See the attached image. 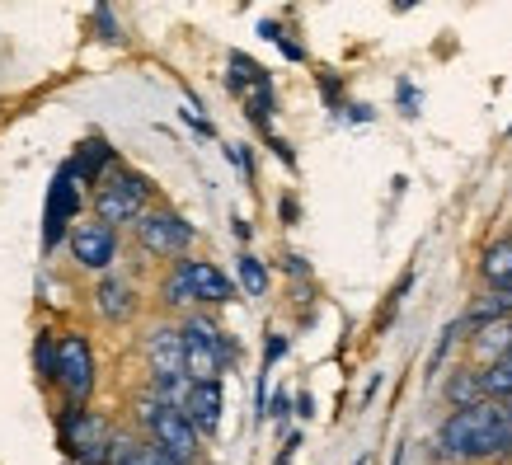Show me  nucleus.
<instances>
[{"label": "nucleus", "mask_w": 512, "mask_h": 465, "mask_svg": "<svg viewBox=\"0 0 512 465\" xmlns=\"http://www.w3.org/2000/svg\"><path fill=\"white\" fill-rule=\"evenodd\" d=\"M437 451L447 461L484 465L512 456V409L503 400H480L470 409H451L437 428Z\"/></svg>", "instance_id": "obj_1"}, {"label": "nucleus", "mask_w": 512, "mask_h": 465, "mask_svg": "<svg viewBox=\"0 0 512 465\" xmlns=\"http://www.w3.org/2000/svg\"><path fill=\"white\" fill-rule=\"evenodd\" d=\"M165 306H226L235 301V282L207 259H179L160 282Z\"/></svg>", "instance_id": "obj_2"}, {"label": "nucleus", "mask_w": 512, "mask_h": 465, "mask_svg": "<svg viewBox=\"0 0 512 465\" xmlns=\"http://www.w3.org/2000/svg\"><path fill=\"white\" fill-rule=\"evenodd\" d=\"M151 212V179L137 170H127V165H113L99 184H94V221H104V226H137L141 217Z\"/></svg>", "instance_id": "obj_3"}, {"label": "nucleus", "mask_w": 512, "mask_h": 465, "mask_svg": "<svg viewBox=\"0 0 512 465\" xmlns=\"http://www.w3.org/2000/svg\"><path fill=\"white\" fill-rule=\"evenodd\" d=\"M184 367H188V381H221V372L235 362V343L231 334L207 320L202 310H188L184 315Z\"/></svg>", "instance_id": "obj_4"}, {"label": "nucleus", "mask_w": 512, "mask_h": 465, "mask_svg": "<svg viewBox=\"0 0 512 465\" xmlns=\"http://www.w3.org/2000/svg\"><path fill=\"white\" fill-rule=\"evenodd\" d=\"M137 423H141V433H146V442H156L179 465L198 461V428L188 423V414L179 404L160 400V395H146V400H137Z\"/></svg>", "instance_id": "obj_5"}, {"label": "nucleus", "mask_w": 512, "mask_h": 465, "mask_svg": "<svg viewBox=\"0 0 512 465\" xmlns=\"http://www.w3.org/2000/svg\"><path fill=\"white\" fill-rule=\"evenodd\" d=\"M57 433H62V447L71 451L80 465H113V447H118V433H113L109 419L90 414L85 404H76V400L62 404Z\"/></svg>", "instance_id": "obj_6"}, {"label": "nucleus", "mask_w": 512, "mask_h": 465, "mask_svg": "<svg viewBox=\"0 0 512 465\" xmlns=\"http://www.w3.org/2000/svg\"><path fill=\"white\" fill-rule=\"evenodd\" d=\"M80 179L71 165H62L57 170V179H52V188H47V207H43V254H52V249L62 245L66 235L76 231L80 221Z\"/></svg>", "instance_id": "obj_7"}, {"label": "nucleus", "mask_w": 512, "mask_h": 465, "mask_svg": "<svg viewBox=\"0 0 512 465\" xmlns=\"http://www.w3.org/2000/svg\"><path fill=\"white\" fill-rule=\"evenodd\" d=\"M193 221H184L179 212H170V207H151L146 217L137 221V245L146 249V254H156V259H184L188 249H193Z\"/></svg>", "instance_id": "obj_8"}, {"label": "nucleus", "mask_w": 512, "mask_h": 465, "mask_svg": "<svg viewBox=\"0 0 512 465\" xmlns=\"http://www.w3.org/2000/svg\"><path fill=\"white\" fill-rule=\"evenodd\" d=\"M57 386L76 404L94 395V348L85 334H57Z\"/></svg>", "instance_id": "obj_9"}, {"label": "nucleus", "mask_w": 512, "mask_h": 465, "mask_svg": "<svg viewBox=\"0 0 512 465\" xmlns=\"http://www.w3.org/2000/svg\"><path fill=\"white\" fill-rule=\"evenodd\" d=\"M141 353H146V372H151L156 390L188 381V367H184V329H179V325H156L151 334H146V343H141Z\"/></svg>", "instance_id": "obj_10"}, {"label": "nucleus", "mask_w": 512, "mask_h": 465, "mask_svg": "<svg viewBox=\"0 0 512 465\" xmlns=\"http://www.w3.org/2000/svg\"><path fill=\"white\" fill-rule=\"evenodd\" d=\"M66 245L76 254V264L90 268V273H109L113 259H118V231L104 226V221H76V231L66 235Z\"/></svg>", "instance_id": "obj_11"}, {"label": "nucleus", "mask_w": 512, "mask_h": 465, "mask_svg": "<svg viewBox=\"0 0 512 465\" xmlns=\"http://www.w3.org/2000/svg\"><path fill=\"white\" fill-rule=\"evenodd\" d=\"M179 409L198 428V437H212L221 428V381H188Z\"/></svg>", "instance_id": "obj_12"}, {"label": "nucleus", "mask_w": 512, "mask_h": 465, "mask_svg": "<svg viewBox=\"0 0 512 465\" xmlns=\"http://www.w3.org/2000/svg\"><path fill=\"white\" fill-rule=\"evenodd\" d=\"M94 310H99V320H109V325H127L132 315H137V287L127 278H104L94 287Z\"/></svg>", "instance_id": "obj_13"}, {"label": "nucleus", "mask_w": 512, "mask_h": 465, "mask_svg": "<svg viewBox=\"0 0 512 465\" xmlns=\"http://www.w3.org/2000/svg\"><path fill=\"white\" fill-rule=\"evenodd\" d=\"M66 165L76 170L80 184H99V179L113 170V146L104 137H85V141H80V151L71 155Z\"/></svg>", "instance_id": "obj_14"}, {"label": "nucleus", "mask_w": 512, "mask_h": 465, "mask_svg": "<svg viewBox=\"0 0 512 465\" xmlns=\"http://www.w3.org/2000/svg\"><path fill=\"white\" fill-rule=\"evenodd\" d=\"M480 278L489 292L512 296V235L508 240H494V245L480 254Z\"/></svg>", "instance_id": "obj_15"}, {"label": "nucleus", "mask_w": 512, "mask_h": 465, "mask_svg": "<svg viewBox=\"0 0 512 465\" xmlns=\"http://www.w3.org/2000/svg\"><path fill=\"white\" fill-rule=\"evenodd\" d=\"M113 465H179V461L165 456V451H160L156 442H146V437H118Z\"/></svg>", "instance_id": "obj_16"}, {"label": "nucleus", "mask_w": 512, "mask_h": 465, "mask_svg": "<svg viewBox=\"0 0 512 465\" xmlns=\"http://www.w3.org/2000/svg\"><path fill=\"white\" fill-rule=\"evenodd\" d=\"M480 372V390L484 400H512V362H494V367H475Z\"/></svg>", "instance_id": "obj_17"}, {"label": "nucleus", "mask_w": 512, "mask_h": 465, "mask_svg": "<svg viewBox=\"0 0 512 465\" xmlns=\"http://www.w3.org/2000/svg\"><path fill=\"white\" fill-rule=\"evenodd\" d=\"M33 367H38V381L43 386H57V334L43 329L38 339H33Z\"/></svg>", "instance_id": "obj_18"}, {"label": "nucleus", "mask_w": 512, "mask_h": 465, "mask_svg": "<svg viewBox=\"0 0 512 465\" xmlns=\"http://www.w3.org/2000/svg\"><path fill=\"white\" fill-rule=\"evenodd\" d=\"M235 268H240V287H245L249 296H264V292H268V268L259 264V259H254L249 249L240 254V264H235Z\"/></svg>", "instance_id": "obj_19"}, {"label": "nucleus", "mask_w": 512, "mask_h": 465, "mask_svg": "<svg viewBox=\"0 0 512 465\" xmlns=\"http://www.w3.org/2000/svg\"><path fill=\"white\" fill-rule=\"evenodd\" d=\"M259 33H264L268 43H278V47H282V57H292V62H301V57H306V52H301V47H296L292 38H287V33L278 29V24H273V19H264V24H259Z\"/></svg>", "instance_id": "obj_20"}, {"label": "nucleus", "mask_w": 512, "mask_h": 465, "mask_svg": "<svg viewBox=\"0 0 512 465\" xmlns=\"http://www.w3.org/2000/svg\"><path fill=\"white\" fill-rule=\"evenodd\" d=\"M287 353V334H268V343H264V367L259 372H273V362Z\"/></svg>", "instance_id": "obj_21"}, {"label": "nucleus", "mask_w": 512, "mask_h": 465, "mask_svg": "<svg viewBox=\"0 0 512 465\" xmlns=\"http://www.w3.org/2000/svg\"><path fill=\"white\" fill-rule=\"evenodd\" d=\"M94 24H99V38L118 43V24H113V10H109V5H99V10H94Z\"/></svg>", "instance_id": "obj_22"}, {"label": "nucleus", "mask_w": 512, "mask_h": 465, "mask_svg": "<svg viewBox=\"0 0 512 465\" xmlns=\"http://www.w3.org/2000/svg\"><path fill=\"white\" fill-rule=\"evenodd\" d=\"M226 160H231V165L245 174V179L254 174V165H249V151H245V146H226Z\"/></svg>", "instance_id": "obj_23"}, {"label": "nucleus", "mask_w": 512, "mask_h": 465, "mask_svg": "<svg viewBox=\"0 0 512 465\" xmlns=\"http://www.w3.org/2000/svg\"><path fill=\"white\" fill-rule=\"evenodd\" d=\"M268 146H273V151L282 155V165H296V155H292V146H287V141L282 137H273V132H268Z\"/></svg>", "instance_id": "obj_24"}, {"label": "nucleus", "mask_w": 512, "mask_h": 465, "mask_svg": "<svg viewBox=\"0 0 512 465\" xmlns=\"http://www.w3.org/2000/svg\"><path fill=\"white\" fill-rule=\"evenodd\" d=\"M400 104H404V113H419V94H414V85H400Z\"/></svg>", "instance_id": "obj_25"}, {"label": "nucleus", "mask_w": 512, "mask_h": 465, "mask_svg": "<svg viewBox=\"0 0 512 465\" xmlns=\"http://www.w3.org/2000/svg\"><path fill=\"white\" fill-rule=\"evenodd\" d=\"M268 419H287V395H278V400H273V404H268Z\"/></svg>", "instance_id": "obj_26"}, {"label": "nucleus", "mask_w": 512, "mask_h": 465, "mask_svg": "<svg viewBox=\"0 0 512 465\" xmlns=\"http://www.w3.org/2000/svg\"><path fill=\"white\" fill-rule=\"evenodd\" d=\"M296 414H301V419H311V414H315V400H311V395H301V400H296Z\"/></svg>", "instance_id": "obj_27"}, {"label": "nucleus", "mask_w": 512, "mask_h": 465, "mask_svg": "<svg viewBox=\"0 0 512 465\" xmlns=\"http://www.w3.org/2000/svg\"><path fill=\"white\" fill-rule=\"evenodd\" d=\"M348 118H353V123H367V118H372V109H367V104H353V109H348Z\"/></svg>", "instance_id": "obj_28"}, {"label": "nucleus", "mask_w": 512, "mask_h": 465, "mask_svg": "<svg viewBox=\"0 0 512 465\" xmlns=\"http://www.w3.org/2000/svg\"><path fill=\"white\" fill-rule=\"evenodd\" d=\"M503 362H512V320H508V348H503Z\"/></svg>", "instance_id": "obj_29"}, {"label": "nucleus", "mask_w": 512, "mask_h": 465, "mask_svg": "<svg viewBox=\"0 0 512 465\" xmlns=\"http://www.w3.org/2000/svg\"><path fill=\"white\" fill-rule=\"evenodd\" d=\"M353 465H367V456H357V461H353Z\"/></svg>", "instance_id": "obj_30"}, {"label": "nucleus", "mask_w": 512, "mask_h": 465, "mask_svg": "<svg viewBox=\"0 0 512 465\" xmlns=\"http://www.w3.org/2000/svg\"><path fill=\"white\" fill-rule=\"evenodd\" d=\"M508 409H512V400H508Z\"/></svg>", "instance_id": "obj_31"}]
</instances>
